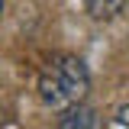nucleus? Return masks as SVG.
Instances as JSON below:
<instances>
[{
	"label": "nucleus",
	"instance_id": "obj_1",
	"mask_svg": "<svg viewBox=\"0 0 129 129\" xmlns=\"http://www.w3.org/2000/svg\"><path fill=\"white\" fill-rule=\"evenodd\" d=\"M87 90H90V74H87L84 61L74 58V55L52 58L45 64V71H42V78H39V97L55 110L81 103Z\"/></svg>",
	"mask_w": 129,
	"mask_h": 129
},
{
	"label": "nucleus",
	"instance_id": "obj_2",
	"mask_svg": "<svg viewBox=\"0 0 129 129\" xmlns=\"http://www.w3.org/2000/svg\"><path fill=\"white\" fill-rule=\"evenodd\" d=\"M58 126L61 129H94L97 126V116H94V110H87V107H68V113H64L61 119H58Z\"/></svg>",
	"mask_w": 129,
	"mask_h": 129
},
{
	"label": "nucleus",
	"instance_id": "obj_3",
	"mask_svg": "<svg viewBox=\"0 0 129 129\" xmlns=\"http://www.w3.org/2000/svg\"><path fill=\"white\" fill-rule=\"evenodd\" d=\"M87 10L94 19H113L123 10V0H87Z\"/></svg>",
	"mask_w": 129,
	"mask_h": 129
},
{
	"label": "nucleus",
	"instance_id": "obj_4",
	"mask_svg": "<svg viewBox=\"0 0 129 129\" xmlns=\"http://www.w3.org/2000/svg\"><path fill=\"white\" fill-rule=\"evenodd\" d=\"M113 123H116V126H129V103H123V107L116 110V116H113Z\"/></svg>",
	"mask_w": 129,
	"mask_h": 129
},
{
	"label": "nucleus",
	"instance_id": "obj_5",
	"mask_svg": "<svg viewBox=\"0 0 129 129\" xmlns=\"http://www.w3.org/2000/svg\"><path fill=\"white\" fill-rule=\"evenodd\" d=\"M0 13H3V0H0Z\"/></svg>",
	"mask_w": 129,
	"mask_h": 129
}]
</instances>
